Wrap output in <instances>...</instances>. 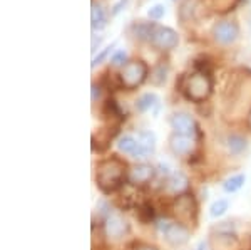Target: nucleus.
Masks as SVG:
<instances>
[{
  "label": "nucleus",
  "instance_id": "obj_1",
  "mask_svg": "<svg viewBox=\"0 0 251 250\" xmlns=\"http://www.w3.org/2000/svg\"><path fill=\"white\" fill-rule=\"evenodd\" d=\"M126 163L117 156L100 161L96 173V183L104 193H114L117 188L123 187L126 180Z\"/></svg>",
  "mask_w": 251,
  "mask_h": 250
},
{
  "label": "nucleus",
  "instance_id": "obj_2",
  "mask_svg": "<svg viewBox=\"0 0 251 250\" xmlns=\"http://www.w3.org/2000/svg\"><path fill=\"white\" fill-rule=\"evenodd\" d=\"M213 91V81L209 74L206 72H194L189 78H186V83L183 86L184 96L193 103H203L209 98Z\"/></svg>",
  "mask_w": 251,
  "mask_h": 250
},
{
  "label": "nucleus",
  "instance_id": "obj_3",
  "mask_svg": "<svg viewBox=\"0 0 251 250\" xmlns=\"http://www.w3.org/2000/svg\"><path fill=\"white\" fill-rule=\"evenodd\" d=\"M148 66L144 60H131L124 66L123 72H121V84L124 89L132 91L139 87L148 78Z\"/></svg>",
  "mask_w": 251,
  "mask_h": 250
},
{
  "label": "nucleus",
  "instance_id": "obj_4",
  "mask_svg": "<svg viewBox=\"0 0 251 250\" xmlns=\"http://www.w3.org/2000/svg\"><path fill=\"white\" fill-rule=\"evenodd\" d=\"M157 230L166 240L174 247H181L189 240V230L181 223L171 220H159L157 222Z\"/></svg>",
  "mask_w": 251,
  "mask_h": 250
},
{
  "label": "nucleus",
  "instance_id": "obj_5",
  "mask_svg": "<svg viewBox=\"0 0 251 250\" xmlns=\"http://www.w3.org/2000/svg\"><path fill=\"white\" fill-rule=\"evenodd\" d=\"M104 232H106V235L109 239L119 240L129 232V223L123 215L109 212L106 215V219H104Z\"/></svg>",
  "mask_w": 251,
  "mask_h": 250
},
{
  "label": "nucleus",
  "instance_id": "obj_6",
  "mask_svg": "<svg viewBox=\"0 0 251 250\" xmlns=\"http://www.w3.org/2000/svg\"><path fill=\"white\" fill-rule=\"evenodd\" d=\"M149 42L152 46H156L157 49H163V51H169L174 49L179 42V37H177L176 30H173L171 27H163V26H156L154 32L151 35V40Z\"/></svg>",
  "mask_w": 251,
  "mask_h": 250
},
{
  "label": "nucleus",
  "instance_id": "obj_7",
  "mask_svg": "<svg viewBox=\"0 0 251 250\" xmlns=\"http://www.w3.org/2000/svg\"><path fill=\"white\" fill-rule=\"evenodd\" d=\"M213 35L220 44H231L240 35V29L231 20H225V22H218L213 27Z\"/></svg>",
  "mask_w": 251,
  "mask_h": 250
},
{
  "label": "nucleus",
  "instance_id": "obj_8",
  "mask_svg": "<svg viewBox=\"0 0 251 250\" xmlns=\"http://www.w3.org/2000/svg\"><path fill=\"white\" fill-rule=\"evenodd\" d=\"M171 128L174 131H176V135H183V136H193L196 135V123H194V119L191 118L189 114H186V112H176V114L171 116Z\"/></svg>",
  "mask_w": 251,
  "mask_h": 250
},
{
  "label": "nucleus",
  "instance_id": "obj_9",
  "mask_svg": "<svg viewBox=\"0 0 251 250\" xmlns=\"http://www.w3.org/2000/svg\"><path fill=\"white\" fill-rule=\"evenodd\" d=\"M117 150L126 155H131L132 158H146L148 153L143 150V146L139 144V141L134 139L132 136H123L117 141Z\"/></svg>",
  "mask_w": 251,
  "mask_h": 250
},
{
  "label": "nucleus",
  "instance_id": "obj_10",
  "mask_svg": "<svg viewBox=\"0 0 251 250\" xmlns=\"http://www.w3.org/2000/svg\"><path fill=\"white\" fill-rule=\"evenodd\" d=\"M154 176V168L151 165H146V163H141V165H136L134 168L129 173V181L134 185H144L148 181L152 180Z\"/></svg>",
  "mask_w": 251,
  "mask_h": 250
},
{
  "label": "nucleus",
  "instance_id": "obj_11",
  "mask_svg": "<svg viewBox=\"0 0 251 250\" xmlns=\"http://www.w3.org/2000/svg\"><path fill=\"white\" fill-rule=\"evenodd\" d=\"M169 146H171V151L174 155H189L194 146L193 138L191 136H183V135H173L171 139H169Z\"/></svg>",
  "mask_w": 251,
  "mask_h": 250
},
{
  "label": "nucleus",
  "instance_id": "obj_12",
  "mask_svg": "<svg viewBox=\"0 0 251 250\" xmlns=\"http://www.w3.org/2000/svg\"><path fill=\"white\" fill-rule=\"evenodd\" d=\"M188 187H189V181H188V178H186L184 173H181V171L173 173V175L168 178V190L171 193H174V195H181V193H184L186 190H188Z\"/></svg>",
  "mask_w": 251,
  "mask_h": 250
},
{
  "label": "nucleus",
  "instance_id": "obj_13",
  "mask_svg": "<svg viewBox=\"0 0 251 250\" xmlns=\"http://www.w3.org/2000/svg\"><path fill=\"white\" fill-rule=\"evenodd\" d=\"M107 24V17L106 12H104L102 7L97 2L91 3V27L94 30H102Z\"/></svg>",
  "mask_w": 251,
  "mask_h": 250
},
{
  "label": "nucleus",
  "instance_id": "obj_14",
  "mask_svg": "<svg viewBox=\"0 0 251 250\" xmlns=\"http://www.w3.org/2000/svg\"><path fill=\"white\" fill-rule=\"evenodd\" d=\"M157 104H159V98H157V94H154V92H146V94H143L139 99H137L136 108H137V111L146 112V111L152 110V108H156Z\"/></svg>",
  "mask_w": 251,
  "mask_h": 250
},
{
  "label": "nucleus",
  "instance_id": "obj_15",
  "mask_svg": "<svg viewBox=\"0 0 251 250\" xmlns=\"http://www.w3.org/2000/svg\"><path fill=\"white\" fill-rule=\"evenodd\" d=\"M157 24L154 22H141V24H136L134 26V34L137 39L141 40H151V35L154 32Z\"/></svg>",
  "mask_w": 251,
  "mask_h": 250
},
{
  "label": "nucleus",
  "instance_id": "obj_16",
  "mask_svg": "<svg viewBox=\"0 0 251 250\" xmlns=\"http://www.w3.org/2000/svg\"><path fill=\"white\" fill-rule=\"evenodd\" d=\"M139 144L143 146V150L148 153V155H151V153H154L156 150V136L154 133L151 131H143L139 135Z\"/></svg>",
  "mask_w": 251,
  "mask_h": 250
},
{
  "label": "nucleus",
  "instance_id": "obj_17",
  "mask_svg": "<svg viewBox=\"0 0 251 250\" xmlns=\"http://www.w3.org/2000/svg\"><path fill=\"white\" fill-rule=\"evenodd\" d=\"M246 181V176L240 173V175H234L231 178H228L223 183V188H225L226 193H236L238 190H241V187L245 185Z\"/></svg>",
  "mask_w": 251,
  "mask_h": 250
},
{
  "label": "nucleus",
  "instance_id": "obj_18",
  "mask_svg": "<svg viewBox=\"0 0 251 250\" xmlns=\"http://www.w3.org/2000/svg\"><path fill=\"white\" fill-rule=\"evenodd\" d=\"M228 207H229V203L226 198H220V200L213 201V205L209 207V215H211L213 219H220V217H223L226 213Z\"/></svg>",
  "mask_w": 251,
  "mask_h": 250
},
{
  "label": "nucleus",
  "instance_id": "obj_19",
  "mask_svg": "<svg viewBox=\"0 0 251 250\" xmlns=\"http://www.w3.org/2000/svg\"><path fill=\"white\" fill-rule=\"evenodd\" d=\"M228 148L233 155H240L243 150H246V139L238 135H233L228 138Z\"/></svg>",
  "mask_w": 251,
  "mask_h": 250
},
{
  "label": "nucleus",
  "instance_id": "obj_20",
  "mask_svg": "<svg viewBox=\"0 0 251 250\" xmlns=\"http://www.w3.org/2000/svg\"><path fill=\"white\" fill-rule=\"evenodd\" d=\"M164 14H166V7L163 3H156V5H152L148 10V17L152 20H159L161 17H164Z\"/></svg>",
  "mask_w": 251,
  "mask_h": 250
},
{
  "label": "nucleus",
  "instance_id": "obj_21",
  "mask_svg": "<svg viewBox=\"0 0 251 250\" xmlns=\"http://www.w3.org/2000/svg\"><path fill=\"white\" fill-rule=\"evenodd\" d=\"M114 46H116V44H111V46L104 47V49L100 51L99 54H97L94 59H92V62H91V67H96V66H99V64L102 62V60L107 57V54H109V52H111L112 49H114Z\"/></svg>",
  "mask_w": 251,
  "mask_h": 250
},
{
  "label": "nucleus",
  "instance_id": "obj_22",
  "mask_svg": "<svg viewBox=\"0 0 251 250\" xmlns=\"http://www.w3.org/2000/svg\"><path fill=\"white\" fill-rule=\"evenodd\" d=\"M126 60H127V54L124 51H117L114 56H112V66L116 67H121V66H126Z\"/></svg>",
  "mask_w": 251,
  "mask_h": 250
},
{
  "label": "nucleus",
  "instance_id": "obj_23",
  "mask_svg": "<svg viewBox=\"0 0 251 250\" xmlns=\"http://www.w3.org/2000/svg\"><path fill=\"white\" fill-rule=\"evenodd\" d=\"M139 217L143 222H149L154 217V212H152V207H149V205H143L139 210Z\"/></svg>",
  "mask_w": 251,
  "mask_h": 250
},
{
  "label": "nucleus",
  "instance_id": "obj_24",
  "mask_svg": "<svg viewBox=\"0 0 251 250\" xmlns=\"http://www.w3.org/2000/svg\"><path fill=\"white\" fill-rule=\"evenodd\" d=\"M166 74H168V67H164V66L157 67V71H156V76H157V78L154 79V83H156V84H163L164 81H166Z\"/></svg>",
  "mask_w": 251,
  "mask_h": 250
},
{
  "label": "nucleus",
  "instance_id": "obj_25",
  "mask_svg": "<svg viewBox=\"0 0 251 250\" xmlns=\"http://www.w3.org/2000/svg\"><path fill=\"white\" fill-rule=\"evenodd\" d=\"M100 98V87L97 84H92V101H97Z\"/></svg>",
  "mask_w": 251,
  "mask_h": 250
},
{
  "label": "nucleus",
  "instance_id": "obj_26",
  "mask_svg": "<svg viewBox=\"0 0 251 250\" xmlns=\"http://www.w3.org/2000/svg\"><path fill=\"white\" fill-rule=\"evenodd\" d=\"M134 250H157L154 245H149V244H137Z\"/></svg>",
  "mask_w": 251,
  "mask_h": 250
},
{
  "label": "nucleus",
  "instance_id": "obj_27",
  "mask_svg": "<svg viewBox=\"0 0 251 250\" xmlns=\"http://www.w3.org/2000/svg\"><path fill=\"white\" fill-rule=\"evenodd\" d=\"M126 2H127V0H121V2L117 3V5L114 7V10H112V12H114V14H117V12L121 10V7H123V5H126Z\"/></svg>",
  "mask_w": 251,
  "mask_h": 250
},
{
  "label": "nucleus",
  "instance_id": "obj_28",
  "mask_svg": "<svg viewBox=\"0 0 251 250\" xmlns=\"http://www.w3.org/2000/svg\"><path fill=\"white\" fill-rule=\"evenodd\" d=\"M196 250H206V244H204V242H201V244L198 245V249H196Z\"/></svg>",
  "mask_w": 251,
  "mask_h": 250
}]
</instances>
